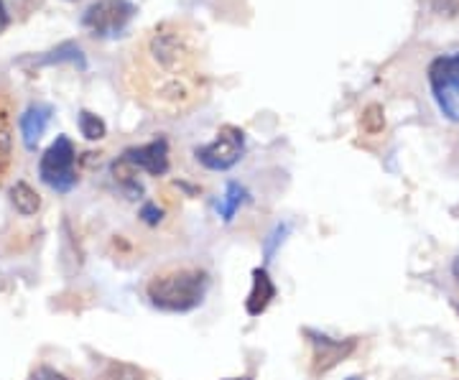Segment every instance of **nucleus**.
I'll return each mask as SVG.
<instances>
[{
  "label": "nucleus",
  "mask_w": 459,
  "mask_h": 380,
  "mask_svg": "<svg viewBox=\"0 0 459 380\" xmlns=\"http://www.w3.org/2000/svg\"><path fill=\"white\" fill-rule=\"evenodd\" d=\"M126 85L149 110L179 118L207 95L197 31L184 21H161L149 28L126 62Z\"/></svg>",
  "instance_id": "f257e3e1"
},
{
  "label": "nucleus",
  "mask_w": 459,
  "mask_h": 380,
  "mask_svg": "<svg viewBox=\"0 0 459 380\" xmlns=\"http://www.w3.org/2000/svg\"><path fill=\"white\" fill-rule=\"evenodd\" d=\"M207 289H210L207 270L181 266L153 273L146 284V299L161 312L184 314L197 309L207 296Z\"/></svg>",
  "instance_id": "f03ea898"
},
{
  "label": "nucleus",
  "mask_w": 459,
  "mask_h": 380,
  "mask_svg": "<svg viewBox=\"0 0 459 380\" xmlns=\"http://www.w3.org/2000/svg\"><path fill=\"white\" fill-rule=\"evenodd\" d=\"M429 90L439 112L459 125V49L449 54H439L429 65Z\"/></svg>",
  "instance_id": "7ed1b4c3"
},
{
  "label": "nucleus",
  "mask_w": 459,
  "mask_h": 380,
  "mask_svg": "<svg viewBox=\"0 0 459 380\" xmlns=\"http://www.w3.org/2000/svg\"><path fill=\"white\" fill-rule=\"evenodd\" d=\"M39 177L49 189L59 194H65L77 184V151L66 135H59L44 151L39 161Z\"/></svg>",
  "instance_id": "20e7f679"
},
{
  "label": "nucleus",
  "mask_w": 459,
  "mask_h": 380,
  "mask_svg": "<svg viewBox=\"0 0 459 380\" xmlns=\"http://www.w3.org/2000/svg\"><path fill=\"white\" fill-rule=\"evenodd\" d=\"M135 13L138 8L131 0H97L85 11L82 26L97 39H115L128 28Z\"/></svg>",
  "instance_id": "39448f33"
},
{
  "label": "nucleus",
  "mask_w": 459,
  "mask_h": 380,
  "mask_svg": "<svg viewBox=\"0 0 459 380\" xmlns=\"http://www.w3.org/2000/svg\"><path fill=\"white\" fill-rule=\"evenodd\" d=\"M242 151H245V133L235 125H222L218 131V138L199 146L195 156L210 171H227L241 161Z\"/></svg>",
  "instance_id": "423d86ee"
},
{
  "label": "nucleus",
  "mask_w": 459,
  "mask_h": 380,
  "mask_svg": "<svg viewBox=\"0 0 459 380\" xmlns=\"http://www.w3.org/2000/svg\"><path fill=\"white\" fill-rule=\"evenodd\" d=\"M304 337H309V342L314 347V353H311V376L314 378L329 373L337 362H342L355 350V339L340 342V339H332L327 335H319L314 330H304Z\"/></svg>",
  "instance_id": "0eeeda50"
},
{
  "label": "nucleus",
  "mask_w": 459,
  "mask_h": 380,
  "mask_svg": "<svg viewBox=\"0 0 459 380\" xmlns=\"http://www.w3.org/2000/svg\"><path fill=\"white\" fill-rule=\"evenodd\" d=\"M120 161L131 169H143L151 177H164L169 171V141L166 138H153L151 143L133 146L123 154Z\"/></svg>",
  "instance_id": "6e6552de"
},
{
  "label": "nucleus",
  "mask_w": 459,
  "mask_h": 380,
  "mask_svg": "<svg viewBox=\"0 0 459 380\" xmlns=\"http://www.w3.org/2000/svg\"><path fill=\"white\" fill-rule=\"evenodd\" d=\"M273 299H276L273 278L268 276L265 269H256L253 270V286H250V293L245 299V312L250 314V316H261L271 307Z\"/></svg>",
  "instance_id": "1a4fd4ad"
},
{
  "label": "nucleus",
  "mask_w": 459,
  "mask_h": 380,
  "mask_svg": "<svg viewBox=\"0 0 459 380\" xmlns=\"http://www.w3.org/2000/svg\"><path fill=\"white\" fill-rule=\"evenodd\" d=\"M51 112L54 110H51L49 105H42V103L31 105L28 110L23 112L21 120H19V128H21L26 148H36V143L42 141V135H44L46 128H49Z\"/></svg>",
  "instance_id": "9d476101"
},
{
  "label": "nucleus",
  "mask_w": 459,
  "mask_h": 380,
  "mask_svg": "<svg viewBox=\"0 0 459 380\" xmlns=\"http://www.w3.org/2000/svg\"><path fill=\"white\" fill-rule=\"evenodd\" d=\"M13 156V131H11V110L8 103L0 100V179L5 177Z\"/></svg>",
  "instance_id": "9b49d317"
},
{
  "label": "nucleus",
  "mask_w": 459,
  "mask_h": 380,
  "mask_svg": "<svg viewBox=\"0 0 459 380\" xmlns=\"http://www.w3.org/2000/svg\"><path fill=\"white\" fill-rule=\"evenodd\" d=\"M11 201H13V207L21 212L23 217H31V215H36L39 212V207H42V200H39V194L26 184V181H16V186L11 189Z\"/></svg>",
  "instance_id": "f8f14e48"
},
{
  "label": "nucleus",
  "mask_w": 459,
  "mask_h": 380,
  "mask_svg": "<svg viewBox=\"0 0 459 380\" xmlns=\"http://www.w3.org/2000/svg\"><path fill=\"white\" fill-rule=\"evenodd\" d=\"M242 201H245V186H241L238 181H230L225 186V194H222V200L218 204V215L225 223H230L235 217V212L241 209Z\"/></svg>",
  "instance_id": "ddd939ff"
},
{
  "label": "nucleus",
  "mask_w": 459,
  "mask_h": 380,
  "mask_svg": "<svg viewBox=\"0 0 459 380\" xmlns=\"http://www.w3.org/2000/svg\"><path fill=\"white\" fill-rule=\"evenodd\" d=\"M97 380H149L146 370L133 365V362H123V360H112L103 368V373Z\"/></svg>",
  "instance_id": "4468645a"
},
{
  "label": "nucleus",
  "mask_w": 459,
  "mask_h": 380,
  "mask_svg": "<svg viewBox=\"0 0 459 380\" xmlns=\"http://www.w3.org/2000/svg\"><path fill=\"white\" fill-rule=\"evenodd\" d=\"M62 62H69V65H77L80 69H85V54H82L80 46L66 42V44L57 46L54 51H49L46 57L39 59V65H62Z\"/></svg>",
  "instance_id": "2eb2a0df"
},
{
  "label": "nucleus",
  "mask_w": 459,
  "mask_h": 380,
  "mask_svg": "<svg viewBox=\"0 0 459 380\" xmlns=\"http://www.w3.org/2000/svg\"><path fill=\"white\" fill-rule=\"evenodd\" d=\"M77 123H80V131H82V135H85L88 141H100V138H105V133H108L105 120H103L100 115H95V112L80 110Z\"/></svg>",
  "instance_id": "dca6fc26"
},
{
  "label": "nucleus",
  "mask_w": 459,
  "mask_h": 380,
  "mask_svg": "<svg viewBox=\"0 0 459 380\" xmlns=\"http://www.w3.org/2000/svg\"><path fill=\"white\" fill-rule=\"evenodd\" d=\"M363 125H365V131H371V133H378L380 128H383V115H380V108L378 105H371L365 115H363Z\"/></svg>",
  "instance_id": "f3484780"
},
{
  "label": "nucleus",
  "mask_w": 459,
  "mask_h": 380,
  "mask_svg": "<svg viewBox=\"0 0 459 380\" xmlns=\"http://www.w3.org/2000/svg\"><path fill=\"white\" fill-rule=\"evenodd\" d=\"M28 380H69V378L62 376L59 370L49 368V365H42V368H36V370H34V376H31Z\"/></svg>",
  "instance_id": "a211bd4d"
},
{
  "label": "nucleus",
  "mask_w": 459,
  "mask_h": 380,
  "mask_svg": "<svg viewBox=\"0 0 459 380\" xmlns=\"http://www.w3.org/2000/svg\"><path fill=\"white\" fill-rule=\"evenodd\" d=\"M141 217H143V223L149 224H158L161 223V209L153 204V201H149V204H143V209H141Z\"/></svg>",
  "instance_id": "6ab92c4d"
},
{
  "label": "nucleus",
  "mask_w": 459,
  "mask_h": 380,
  "mask_svg": "<svg viewBox=\"0 0 459 380\" xmlns=\"http://www.w3.org/2000/svg\"><path fill=\"white\" fill-rule=\"evenodd\" d=\"M286 230H288L286 224H284V227H276V230H273V235H271V240L265 243V255H268V258L273 255V250H276V246H279V243H284Z\"/></svg>",
  "instance_id": "aec40b11"
},
{
  "label": "nucleus",
  "mask_w": 459,
  "mask_h": 380,
  "mask_svg": "<svg viewBox=\"0 0 459 380\" xmlns=\"http://www.w3.org/2000/svg\"><path fill=\"white\" fill-rule=\"evenodd\" d=\"M8 26H11V16H8V11H5V3L0 0V34H3Z\"/></svg>",
  "instance_id": "412c9836"
},
{
  "label": "nucleus",
  "mask_w": 459,
  "mask_h": 380,
  "mask_svg": "<svg viewBox=\"0 0 459 380\" xmlns=\"http://www.w3.org/2000/svg\"><path fill=\"white\" fill-rule=\"evenodd\" d=\"M452 276H455V281L459 284V253L457 258H455V263H452Z\"/></svg>",
  "instance_id": "4be33fe9"
},
{
  "label": "nucleus",
  "mask_w": 459,
  "mask_h": 380,
  "mask_svg": "<svg viewBox=\"0 0 459 380\" xmlns=\"http://www.w3.org/2000/svg\"><path fill=\"white\" fill-rule=\"evenodd\" d=\"M227 380H250V378H227Z\"/></svg>",
  "instance_id": "5701e85b"
},
{
  "label": "nucleus",
  "mask_w": 459,
  "mask_h": 380,
  "mask_svg": "<svg viewBox=\"0 0 459 380\" xmlns=\"http://www.w3.org/2000/svg\"><path fill=\"white\" fill-rule=\"evenodd\" d=\"M348 380H363V378H348Z\"/></svg>",
  "instance_id": "b1692460"
}]
</instances>
